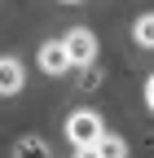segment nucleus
<instances>
[{
  "mask_svg": "<svg viewBox=\"0 0 154 158\" xmlns=\"http://www.w3.org/2000/svg\"><path fill=\"white\" fill-rule=\"evenodd\" d=\"M62 48H66V57H71V66H88L92 57H97V35L84 31V27H75V31L62 40Z\"/></svg>",
  "mask_w": 154,
  "mask_h": 158,
  "instance_id": "f257e3e1",
  "label": "nucleus"
},
{
  "mask_svg": "<svg viewBox=\"0 0 154 158\" xmlns=\"http://www.w3.org/2000/svg\"><path fill=\"white\" fill-rule=\"evenodd\" d=\"M106 127H101V114H92V110H79V114H71L66 118V136L75 145H88V141H97Z\"/></svg>",
  "mask_w": 154,
  "mask_h": 158,
  "instance_id": "f03ea898",
  "label": "nucleus"
},
{
  "mask_svg": "<svg viewBox=\"0 0 154 158\" xmlns=\"http://www.w3.org/2000/svg\"><path fill=\"white\" fill-rule=\"evenodd\" d=\"M22 84H27L22 62H18V57H0V92L13 97V92H22Z\"/></svg>",
  "mask_w": 154,
  "mask_h": 158,
  "instance_id": "7ed1b4c3",
  "label": "nucleus"
},
{
  "mask_svg": "<svg viewBox=\"0 0 154 158\" xmlns=\"http://www.w3.org/2000/svg\"><path fill=\"white\" fill-rule=\"evenodd\" d=\"M40 70H44V75L71 70V57H66V48H62V40H49V44L40 48Z\"/></svg>",
  "mask_w": 154,
  "mask_h": 158,
  "instance_id": "20e7f679",
  "label": "nucleus"
},
{
  "mask_svg": "<svg viewBox=\"0 0 154 158\" xmlns=\"http://www.w3.org/2000/svg\"><path fill=\"white\" fill-rule=\"evenodd\" d=\"M92 145H97V158H128V145H123V136H110V132H101Z\"/></svg>",
  "mask_w": 154,
  "mask_h": 158,
  "instance_id": "39448f33",
  "label": "nucleus"
},
{
  "mask_svg": "<svg viewBox=\"0 0 154 158\" xmlns=\"http://www.w3.org/2000/svg\"><path fill=\"white\" fill-rule=\"evenodd\" d=\"M132 40H137L141 48H150V44H154V18H150V13H141V18H137V27H132Z\"/></svg>",
  "mask_w": 154,
  "mask_h": 158,
  "instance_id": "423d86ee",
  "label": "nucleus"
},
{
  "mask_svg": "<svg viewBox=\"0 0 154 158\" xmlns=\"http://www.w3.org/2000/svg\"><path fill=\"white\" fill-rule=\"evenodd\" d=\"M18 158H49V149L40 141H22V145H18Z\"/></svg>",
  "mask_w": 154,
  "mask_h": 158,
  "instance_id": "0eeeda50",
  "label": "nucleus"
},
{
  "mask_svg": "<svg viewBox=\"0 0 154 158\" xmlns=\"http://www.w3.org/2000/svg\"><path fill=\"white\" fill-rule=\"evenodd\" d=\"M75 158H97V145H92V141L88 145H75Z\"/></svg>",
  "mask_w": 154,
  "mask_h": 158,
  "instance_id": "6e6552de",
  "label": "nucleus"
},
{
  "mask_svg": "<svg viewBox=\"0 0 154 158\" xmlns=\"http://www.w3.org/2000/svg\"><path fill=\"white\" fill-rule=\"evenodd\" d=\"M62 5H79V0H62Z\"/></svg>",
  "mask_w": 154,
  "mask_h": 158,
  "instance_id": "1a4fd4ad",
  "label": "nucleus"
}]
</instances>
